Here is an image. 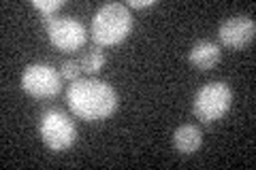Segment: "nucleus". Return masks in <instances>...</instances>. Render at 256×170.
Returning <instances> with one entry per match:
<instances>
[{
	"mask_svg": "<svg viewBox=\"0 0 256 170\" xmlns=\"http://www.w3.org/2000/svg\"><path fill=\"white\" fill-rule=\"evenodd\" d=\"M70 111L84 121H102L118 109V92L100 79H77L66 92Z\"/></svg>",
	"mask_w": 256,
	"mask_h": 170,
	"instance_id": "f257e3e1",
	"label": "nucleus"
},
{
	"mask_svg": "<svg viewBox=\"0 0 256 170\" xmlns=\"http://www.w3.org/2000/svg\"><path fill=\"white\" fill-rule=\"evenodd\" d=\"M130 30H132L130 9L122 2H109L96 11L90 26V34L96 45L105 47V45H118L120 40H124L130 34Z\"/></svg>",
	"mask_w": 256,
	"mask_h": 170,
	"instance_id": "f03ea898",
	"label": "nucleus"
},
{
	"mask_svg": "<svg viewBox=\"0 0 256 170\" xmlns=\"http://www.w3.org/2000/svg\"><path fill=\"white\" fill-rule=\"evenodd\" d=\"M233 102V90L224 81H212V83L203 85L194 98V115L201 119L203 124H212V121L220 119L224 113L230 109Z\"/></svg>",
	"mask_w": 256,
	"mask_h": 170,
	"instance_id": "7ed1b4c3",
	"label": "nucleus"
},
{
	"mask_svg": "<svg viewBox=\"0 0 256 170\" xmlns=\"http://www.w3.org/2000/svg\"><path fill=\"white\" fill-rule=\"evenodd\" d=\"M38 132L41 139L50 149L64 151L77 139V128L66 113L60 109H47L41 115V124H38Z\"/></svg>",
	"mask_w": 256,
	"mask_h": 170,
	"instance_id": "20e7f679",
	"label": "nucleus"
},
{
	"mask_svg": "<svg viewBox=\"0 0 256 170\" xmlns=\"http://www.w3.org/2000/svg\"><path fill=\"white\" fill-rule=\"evenodd\" d=\"M22 87L34 98H54L60 92V75L50 64H30L22 75Z\"/></svg>",
	"mask_w": 256,
	"mask_h": 170,
	"instance_id": "39448f33",
	"label": "nucleus"
},
{
	"mask_svg": "<svg viewBox=\"0 0 256 170\" xmlns=\"http://www.w3.org/2000/svg\"><path fill=\"white\" fill-rule=\"evenodd\" d=\"M45 30L52 45L58 47L60 51H77L88 38L84 23L73 17H56Z\"/></svg>",
	"mask_w": 256,
	"mask_h": 170,
	"instance_id": "423d86ee",
	"label": "nucleus"
},
{
	"mask_svg": "<svg viewBox=\"0 0 256 170\" xmlns=\"http://www.w3.org/2000/svg\"><path fill=\"white\" fill-rule=\"evenodd\" d=\"M256 34V23L252 17L248 15H235V17H228L220 23L218 30V38L224 47H230V49H242V47L250 45Z\"/></svg>",
	"mask_w": 256,
	"mask_h": 170,
	"instance_id": "0eeeda50",
	"label": "nucleus"
},
{
	"mask_svg": "<svg viewBox=\"0 0 256 170\" xmlns=\"http://www.w3.org/2000/svg\"><path fill=\"white\" fill-rule=\"evenodd\" d=\"M220 62V45L212 40H198L190 49V64L198 70H210Z\"/></svg>",
	"mask_w": 256,
	"mask_h": 170,
	"instance_id": "6e6552de",
	"label": "nucleus"
},
{
	"mask_svg": "<svg viewBox=\"0 0 256 170\" xmlns=\"http://www.w3.org/2000/svg\"><path fill=\"white\" fill-rule=\"evenodd\" d=\"M201 143H203V134H201V130H198L196 126H192V124L180 126L178 130L173 132L175 149H178L180 153H186V156L194 153L198 147H201Z\"/></svg>",
	"mask_w": 256,
	"mask_h": 170,
	"instance_id": "1a4fd4ad",
	"label": "nucleus"
},
{
	"mask_svg": "<svg viewBox=\"0 0 256 170\" xmlns=\"http://www.w3.org/2000/svg\"><path fill=\"white\" fill-rule=\"evenodd\" d=\"M79 64H82V70H86L88 75H96V72L105 66V53H102L100 47H92L90 51L84 53Z\"/></svg>",
	"mask_w": 256,
	"mask_h": 170,
	"instance_id": "9d476101",
	"label": "nucleus"
},
{
	"mask_svg": "<svg viewBox=\"0 0 256 170\" xmlns=\"http://www.w3.org/2000/svg\"><path fill=\"white\" fill-rule=\"evenodd\" d=\"M79 72H82V64H79L77 60H66V62H62V66H60V77L64 81H77L79 79Z\"/></svg>",
	"mask_w": 256,
	"mask_h": 170,
	"instance_id": "9b49d317",
	"label": "nucleus"
},
{
	"mask_svg": "<svg viewBox=\"0 0 256 170\" xmlns=\"http://www.w3.org/2000/svg\"><path fill=\"white\" fill-rule=\"evenodd\" d=\"M32 4H34V9L41 11V15H54L64 6V0H34Z\"/></svg>",
	"mask_w": 256,
	"mask_h": 170,
	"instance_id": "f8f14e48",
	"label": "nucleus"
},
{
	"mask_svg": "<svg viewBox=\"0 0 256 170\" xmlns=\"http://www.w3.org/2000/svg\"><path fill=\"white\" fill-rule=\"evenodd\" d=\"M154 0H128V9H146V6H152Z\"/></svg>",
	"mask_w": 256,
	"mask_h": 170,
	"instance_id": "ddd939ff",
	"label": "nucleus"
}]
</instances>
